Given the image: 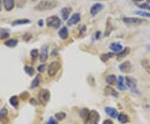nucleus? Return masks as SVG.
<instances>
[{
  "instance_id": "5",
  "label": "nucleus",
  "mask_w": 150,
  "mask_h": 124,
  "mask_svg": "<svg viewBox=\"0 0 150 124\" xmlns=\"http://www.w3.org/2000/svg\"><path fill=\"white\" fill-rule=\"evenodd\" d=\"M99 120V114L96 110H92L89 112V115L88 119L84 122L86 124H95L98 123Z\"/></svg>"
},
{
  "instance_id": "35",
  "label": "nucleus",
  "mask_w": 150,
  "mask_h": 124,
  "mask_svg": "<svg viewBox=\"0 0 150 124\" xmlns=\"http://www.w3.org/2000/svg\"><path fill=\"white\" fill-rule=\"evenodd\" d=\"M45 68H46V65L45 64H41L40 66L38 67V71L39 72H43L45 71Z\"/></svg>"
},
{
  "instance_id": "23",
  "label": "nucleus",
  "mask_w": 150,
  "mask_h": 124,
  "mask_svg": "<svg viewBox=\"0 0 150 124\" xmlns=\"http://www.w3.org/2000/svg\"><path fill=\"white\" fill-rule=\"evenodd\" d=\"M89 110L88 109H87V108H84V109H82L81 111H80V113H79V115L81 117V118H83V120L86 122V120L88 119V115H89Z\"/></svg>"
},
{
  "instance_id": "1",
  "label": "nucleus",
  "mask_w": 150,
  "mask_h": 124,
  "mask_svg": "<svg viewBox=\"0 0 150 124\" xmlns=\"http://www.w3.org/2000/svg\"><path fill=\"white\" fill-rule=\"evenodd\" d=\"M58 2L57 0H42L40 1L34 9L39 12H44L48 10L54 9L58 7Z\"/></svg>"
},
{
  "instance_id": "17",
  "label": "nucleus",
  "mask_w": 150,
  "mask_h": 124,
  "mask_svg": "<svg viewBox=\"0 0 150 124\" xmlns=\"http://www.w3.org/2000/svg\"><path fill=\"white\" fill-rule=\"evenodd\" d=\"M105 81L108 84V85H111V86H113L117 83V78L115 75L113 74H110V75H108L105 78Z\"/></svg>"
},
{
  "instance_id": "20",
  "label": "nucleus",
  "mask_w": 150,
  "mask_h": 124,
  "mask_svg": "<svg viewBox=\"0 0 150 124\" xmlns=\"http://www.w3.org/2000/svg\"><path fill=\"white\" fill-rule=\"evenodd\" d=\"M141 65L143 67V68L150 75V59H148V58L142 59L141 60Z\"/></svg>"
},
{
  "instance_id": "36",
  "label": "nucleus",
  "mask_w": 150,
  "mask_h": 124,
  "mask_svg": "<svg viewBox=\"0 0 150 124\" xmlns=\"http://www.w3.org/2000/svg\"><path fill=\"white\" fill-rule=\"evenodd\" d=\"M47 124H58V122H57V120L55 119V118H54V117H50L49 120L48 121Z\"/></svg>"
},
{
  "instance_id": "10",
  "label": "nucleus",
  "mask_w": 150,
  "mask_h": 124,
  "mask_svg": "<svg viewBox=\"0 0 150 124\" xmlns=\"http://www.w3.org/2000/svg\"><path fill=\"white\" fill-rule=\"evenodd\" d=\"M103 9V4L100 3H94V5L91 7L90 9V14L93 16V17H95L100 11H102Z\"/></svg>"
},
{
  "instance_id": "40",
  "label": "nucleus",
  "mask_w": 150,
  "mask_h": 124,
  "mask_svg": "<svg viewBox=\"0 0 150 124\" xmlns=\"http://www.w3.org/2000/svg\"><path fill=\"white\" fill-rule=\"evenodd\" d=\"M38 26L42 27L43 25H44V21H43L42 19H40V20L38 21Z\"/></svg>"
},
{
  "instance_id": "33",
  "label": "nucleus",
  "mask_w": 150,
  "mask_h": 124,
  "mask_svg": "<svg viewBox=\"0 0 150 124\" xmlns=\"http://www.w3.org/2000/svg\"><path fill=\"white\" fill-rule=\"evenodd\" d=\"M30 55L33 58V60H36V58L38 56V49H33L31 52H30Z\"/></svg>"
},
{
  "instance_id": "9",
  "label": "nucleus",
  "mask_w": 150,
  "mask_h": 124,
  "mask_svg": "<svg viewBox=\"0 0 150 124\" xmlns=\"http://www.w3.org/2000/svg\"><path fill=\"white\" fill-rule=\"evenodd\" d=\"M48 45L44 44L42 46L41 48V54H40V61L42 62H45L48 60Z\"/></svg>"
},
{
  "instance_id": "34",
  "label": "nucleus",
  "mask_w": 150,
  "mask_h": 124,
  "mask_svg": "<svg viewBox=\"0 0 150 124\" xmlns=\"http://www.w3.org/2000/svg\"><path fill=\"white\" fill-rule=\"evenodd\" d=\"M138 7L139 8H140L142 9H147V10H149L150 11V4L149 3H142V4H139L138 5Z\"/></svg>"
},
{
  "instance_id": "12",
  "label": "nucleus",
  "mask_w": 150,
  "mask_h": 124,
  "mask_svg": "<svg viewBox=\"0 0 150 124\" xmlns=\"http://www.w3.org/2000/svg\"><path fill=\"white\" fill-rule=\"evenodd\" d=\"M119 69L123 72H129L132 70V64L129 61H126V62H123L122 64L119 65Z\"/></svg>"
},
{
  "instance_id": "25",
  "label": "nucleus",
  "mask_w": 150,
  "mask_h": 124,
  "mask_svg": "<svg viewBox=\"0 0 150 124\" xmlns=\"http://www.w3.org/2000/svg\"><path fill=\"white\" fill-rule=\"evenodd\" d=\"M114 56V54L112 53H103L100 56V59L103 61V62H107L108 59L112 58V57Z\"/></svg>"
},
{
  "instance_id": "8",
  "label": "nucleus",
  "mask_w": 150,
  "mask_h": 124,
  "mask_svg": "<svg viewBox=\"0 0 150 124\" xmlns=\"http://www.w3.org/2000/svg\"><path fill=\"white\" fill-rule=\"evenodd\" d=\"M81 19V16H80V13H74L72 14V16L68 19V22H67V24L68 26H73L77 24Z\"/></svg>"
},
{
  "instance_id": "42",
  "label": "nucleus",
  "mask_w": 150,
  "mask_h": 124,
  "mask_svg": "<svg viewBox=\"0 0 150 124\" xmlns=\"http://www.w3.org/2000/svg\"><path fill=\"white\" fill-rule=\"evenodd\" d=\"M2 10V3H1V1H0V11Z\"/></svg>"
},
{
  "instance_id": "11",
  "label": "nucleus",
  "mask_w": 150,
  "mask_h": 124,
  "mask_svg": "<svg viewBox=\"0 0 150 124\" xmlns=\"http://www.w3.org/2000/svg\"><path fill=\"white\" fill-rule=\"evenodd\" d=\"M105 113L112 118H118V116L119 114V112L117 111V109L111 107H105Z\"/></svg>"
},
{
  "instance_id": "28",
  "label": "nucleus",
  "mask_w": 150,
  "mask_h": 124,
  "mask_svg": "<svg viewBox=\"0 0 150 124\" xmlns=\"http://www.w3.org/2000/svg\"><path fill=\"white\" fill-rule=\"evenodd\" d=\"M9 103L10 104L14 107H17L19 106V98L17 96H13L12 98H10L9 99Z\"/></svg>"
},
{
  "instance_id": "16",
  "label": "nucleus",
  "mask_w": 150,
  "mask_h": 124,
  "mask_svg": "<svg viewBox=\"0 0 150 124\" xmlns=\"http://www.w3.org/2000/svg\"><path fill=\"white\" fill-rule=\"evenodd\" d=\"M58 36L60 37L61 39L65 40L68 37V30L67 27H62V28L58 31Z\"/></svg>"
},
{
  "instance_id": "41",
  "label": "nucleus",
  "mask_w": 150,
  "mask_h": 124,
  "mask_svg": "<svg viewBox=\"0 0 150 124\" xmlns=\"http://www.w3.org/2000/svg\"><path fill=\"white\" fill-rule=\"evenodd\" d=\"M133 2H141V1H143V0H133Z\"/></svg>"
},
{
  "instance_id": "21",
  "label": "nucleus",
  "mask_w": 150,
  "mask_h": 124,
  "mask_svg": "<svg viewBox=\"0 0 150 124\" xmlns=\"http://www.w3.org/2000/svg\"><path fill=\"white\" fill-rule=\"evenodd\" d=\"M18 44H19V40L18 39H15V38L9 39V40H7L4 43L5 46H7L9 48H14V47H16L18 45Z\"/></svg>"
},
{
  "instance_id": "15",
  "label": "nucleus",
  "mask_w": 150,
  "mask_h": 124,
  "mask_svg": "<svg viewBox=\"0 0 150 124\" xmlns=\"http://www.w3.org/2000/svg\"><path fill=\"white\" fill-rule=\"evenodd\" d=\"M3 6L7 11H11L14 8V0H3Z\"/></svg>"
},
{
  "instance_id": "29",
  "label": "nucleus",
  "mask_w": 150,
  "mask_h": 124,
  "mask_svg": "<svg viewBox=\"0 0 150 124\" xmlns=\"http://www.w3.org/2000/svg\"><path fill=\"white\" fill-rule=\"evenodd\" d=\"M129 53V48H125L123 51H120L118 53V59H121L123 58L125 56H127V54Z\"/></svg>"
},
{
  "instance_id": "31",
  "label": "nucleus",
  "mask_w": 150,
  "mask_h": 124,
  "mask_svg": "<svg viewBox=\"0 0 150 124\" xmlns=\"http://www.w3.org/2000/svg\"><path fill=\"white\" fill-rule=\"evenodd\" d=\"M55 117H56L58 120L62 121V120H64V118L66 117V113H64V112H59V113H57L56 114H55Z\"/></svg>"
},
{
  "instance_id": "14",
  "label": "nucleus",
  "mask_w": 150,
  "mask_h": 124,
  "mask_svg": "<svg viewBox=\"0 0 150 124\" xmlns=\"http://www.w3.org/2000/svg\"><path fill=\"white\" fill-rule=\"evenodd\" d=\"M104 93L106 95H108V96H113L115 98H118L119 97V92L117 91H115V89H113L111 87L108 86L106 87L104 89Z\"/></svg>"
},
{
  "instance_id": "44",
  "label": "nucleus",
  "mask_w": 150,
  "mask_h": 124,
  "mask_svg": "<svg viewBox=\"0 0 150 124\" xmlns=\"http://www.w3.org/2000/svg\"><path fill=\"white\" fill-rule=\"evenodd\" d=\"M95 124H98V123H95Z\"/></svg>"
},
{
  "instance_id": "26",
  "label": "nucleus",
  "mask_w": 150,
  "mask_h": 124,
  "mask_svg": "<svg viewBox=\"0 0 150 124\" xmlns=\"http://www.w3.org/2000/svg\"><path fill=\"white\" fill-rule=\"evenodd\" d=\"M118 88L119 90L125 91L126 90V86L124 85V78L122 76L119 77V84H118Z\"/></svg>"
},
{
  "instance_id": "27",
  "label": "nucleus",
  "mask_w": 150,
  "mask_h": 124,
  "mask_svg": "<svg viewBox=\"0 0 150 124\" xmlns=\"http://www.w3.org/2000/svg\"><path fill=\"white\" fill-rule=\"evenodd\" d=\"M24 71L30 77H33L34 75V73H35L34 68L33 67H31V66H25L24 67Z\"/></svg>"
},
{
  "instance_id": "32",
  "label": "nucleus",
  "mask_w": 150,
  "mask_h": 124,
  "mask_svg": "<svg viewBox=\"0 0 150 124\" xmlns=\"http://www.w3.org/2000/svg\"><path fill=\"white\" fill-rule=\"evenodd\" d=\"M136 14L142 16V17H145V18H150V13L145 12V11H137L135 13Z\"/></svg>"
},
{
  "instance_id": "3",
  "label": "nucleus",
  "mask_w": 150,
  "mask_h": 124,
  "mask_svg": "<svg viewBox=\"0 0 150 124\" xmlns=\"http://www.w3.org/2000/svg\"><path fill=\"white\" fill-rule=\"evenodd\" d=\"M46 24L49 27H53V28H58L61 25V20L60 18L57 16H51L49 18H47L46 20Z\"/></svg>"
},
{
  "instance_id": "2",
  "label": "nucleus",
  "mask_w": 150,
  "mask_h": 124,
  "mask_svg": "<svg viewBox=\"0 0 150 124\" xmlns=\"http://www.w3.org/2000/svg\"><path fill=\"white\" fill-rule=\"evenodd\" d=\"M60 67H61V65L58 62H57V61L52 62L48 65V75L49 77L55 76L57 72L60 69Z\"/></svg>"
},
{
  "instance_id": "38",
  "label": "nucleus",
  "mask_w": 150,
  "mask_h": 124,
  "mask_svg": "<svg viewBox=\"0 0 150 124\" xmlns=\"http://www.w3.org/2000/svg\"><path fill=\"white\" fill-rule=\"evenodd\" d=\"M103 124H113V123H112V122L111 121V120H109V119H106V120L103 121Z\"/></svg>"
},
{
  "instance_id": "7",
  "label": "nucleus",
  "mask_w": 150,
  "mask_h": 124,
  "mask_svg": "<svg viewBox=\"0 0 150 124\" xmlns=\"http://www.w3.org/2000/svg\"><path fill=\"white\" fill-rule=\"evenodd\" d=\"M127 87L131 90L134 93H139V90L137 89V84H136V80H134L131 77H126L125 78Z\"/></svg>"
},
{
  "instance_id": "24",
  "label": "nucleus",
  "mask_w": 150,
  "mask_h": 124,
  "mask_svg": "<svg viewBox=\"0 0 150 124\" xmlns=\"http://www.w3.org/2000/svg\"><path fill=\"white\" fill-rule=\"evenodd\" d=\"M40 82H41L40 76L38 75V76H36V78L33 80V82L31 83V88H38L40 85Z\"/></svg>"
},
{
  "instance_id": "4",
  "label": "nucleus",
  "mask_w": 150,
  "mask_h": 124,
  "mask_svg": "<svg viewBox=\"0 0 150 124\" xmlns=\"http://www.w3.org/2000/svg\"><path fill=\"white\" fill-rule=\"evenodd\" d=\"M123 21L127 24H133V25H140L142 23H147L145 19H141L139 18H133V17H125Z\"/></svg>"
},
{
  "instance_id": "22",
  "label": "nucleus",
  "mask_w": 150,
  "mask_h": 124,
  "mask_svg": "<svg viewBox=\"0 0 150 124\" xmlns=\"http://www.w3.org/2000/svg\"><path fill=\"white\" fill-rule=\"evenodd\" d=\"M118 119L119 121V123H121L122 124L128 123L129 122V116L124 114V113H119L118 116Z\"/></svg>"
},
{
  "instance_id": "30",
  "label": "nucleus",
  "mask_w": 150,
  "mask_h": 124,
  "mask_svg": "<svg viewBox=\"0 0 150 124\" xmlns=\"http://www.w3.org/2000/svg\"><path fill=\"white\" fill-rule=\"evenodd\" d=\"M2 32H0V38L1 39H5V38H8L9 37V33L6 30H3L2 29L1 30Z\"/></svg>"
},
{
  "instance_id": "18",
  "label": "nucleus",
  "mask_w": 150,
  "mask_h": 124,
  "mask_svg": "<svg viewBox=\"0 0 150 124\" xmlns=\"http://www.w3.org/2000/svg\"><path fill=\"white\" fill-rule=\"evenodd\" d=\"M109 48L114 53H119L120 51H122L123 46L119 43H112L109 46Z\"/></svg>"
},
{
  "instance_id": "39",
  "label": "nucleus",
  "mask_w": 150,
  "mask_h": 124,
  "mask_svg": "<svg viewBox=\"0 0 150 124\" xmlns=\"http://www.w3.org/2000/svg\"><path fill=\"white\" fill-rule=\"evenodd\" d=\"M100 35H101V32L100 31H98L96 34H95V37H96V39H98L100 38Z\"/></svg>"
},
{
  "instance_id": "37",
  "label": "nucleus",
  "mask_w": 150,
  "mask_h": 124,
  "mask_svg": "<svg viewBox=\"0 0 150 124\" xmlns=\"http://www.w3.org/2000/svg\"><path fill=\"white\" fill-rule=\"evenodd\" d=\"M29 102H30V103H31L32 105H35V106H36V105H38L37 101H36V100H35L34 98H31Z\"/></svg>"
},
{
  "instance_id": "6",
  "label": "nucleus",
  "mask_w": 150,
  "mask_h": 124,
  "mask_svg": "<svg viewBox=\"0 0 150 124\" xmlns=\"http://www.w3.org/2000/svg\"><path fill=\"white\" fill-rule=\"evenodd\" d=\"M38 98H39V101L42 104L45 105L49 101L50 99V92L47 89H42L40 90L39 93H38Z\"/></svg>"
},
{
  "instance_id": "13",
  "label": "nucleus",
  "mask_w": 150,
  "mask_h": 124,
  "mask_svg": "<svg viewBox=\"0 0 150 124\" xmlns=\"http://www.w3.org/2000/svg\"><path fill=\"white\" fill-rule=\"evenodd\" d=\"M71 11H72V9L68 8V7H64V8H63V9H61V16H62L63 20L66 21V20L68 19Z\"/></svg>"
},
{
  "instance_id": "19",
  "label": "nucleus",
  "mask_w": 150,
  "mask_h": 124,
  "mask_svg": "<svg viewBox=\"0 0 150 124\" xmlns=\"http://www.w3.org/2000/svg\"><path fill=\"white\" fill-rule=\"evenodd\" d=\"M31 21L29 19L27 18H22V19H17V20H14L13 23H12V25L13 26H16V25H23V24H28L30 23Z\"/></svg>"
},
{
  "instance_id": "43",
  "label": "nucleus",
  "mask_w": 150,
  "mask_h": 124,
  "mask_svg": "<svg viewBox=\"0 0 150 124\" xmlns=\"http://www.w3.org/2000/svg\"><path fill=\"white\" fill-rule=\"evenodd\" d=\"M32 1H33V2H36V1H38V0H32Z\"/></svg>"
}]
</instances>
